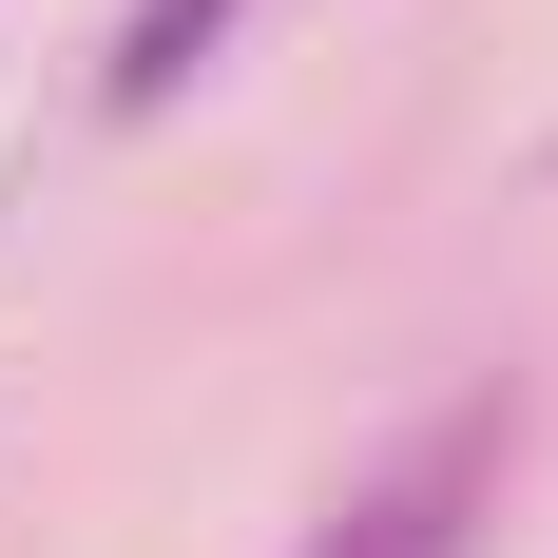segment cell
<instances>
[{"mask_svg":"<svg viewBox=\"0 0 558 558\" xmlns=\"http://www.w3.org/2000/svg\"><path fill=\"white\" fill-rule=\"evenodd\" d=\"M501 444H520V404L462 386L424 444H386V462L328 501V539H308V558H462V539H482V501H501Z\"/></svg>","mask_w":558,"mask_h":558,"instance_id":"cell-1","label":"cell"},{"mask_svg":"<svg viewBox=\"0 0 558 558\" xmlns=\"http://www.w3.org/2000/svg\"><path fill=\"white\" fill-rule=\"evenodd\" d=\"M231 20H251V0H135V39H116V77H97V97H116V116H173L193 77H213V39H231Z\"/></svg>","mask_w":558,"mask_h":558,"instance_id":"cell-2","label":"cell"}]
</instances>
